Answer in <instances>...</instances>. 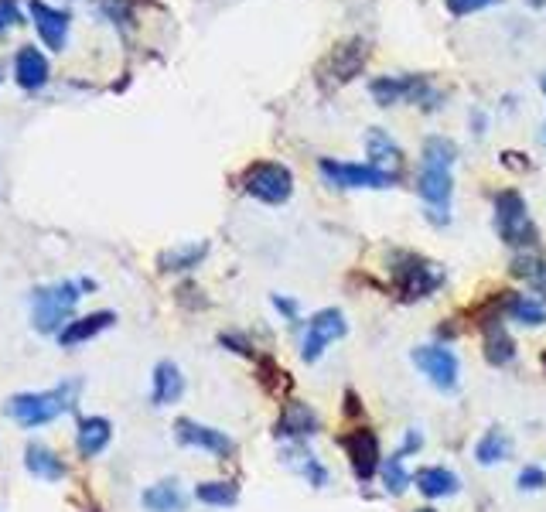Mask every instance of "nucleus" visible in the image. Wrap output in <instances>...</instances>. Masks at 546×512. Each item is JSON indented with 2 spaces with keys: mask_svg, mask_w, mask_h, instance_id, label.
Masks as SVG:
<instances>
[{
  "mask_svg": "<svg viewBox=\"0 0 546 512\" xmlns=\"http://www.w3.org/2000/svg\"><path fill=\"white\" fill-rule=\"evenodd\" d=\"M366 147H369V158L376 168H383V171H390V164L393 168H400L403 164V151H400V144L386 134V130H379V127H372L369 134H366Z\"/></svg>",
  "mask_w": 546,
  "mask_h": 512,
  "instance_id": "obj_23",
  "label": "nucleus"
},
{
  "mask_svg": "<svg viewBox=\"0 0 546 512\" xmlns=\"http://www.w3.org/2000/svg\"><path fill=\"white\" fill-rule=\"evenodd\" d=\"M93 287V280H62V284H48V287H35L31 294V315H35V328L41 335L62 332L69 325V315L79 301V291Z\"/></svg>",
  "mask_w": 546,
  "mask_h": 512,
  "instance_id": "obj_2",
  "label": "nucleus"
},
{
  "mask_svg": "<svg viewBox=\"0 0 546 512\" xmlns=\"http://www.w3.org/2000/svg\"><path fill=\"white\" fill-rule=\"evenodd\" d=\"M519 489H529V492H540V489H546V472L543 468H523L519 472Z\"/></svg>",
  "mask_w": 546,
  "mask_h": 512,
  "instance_id": "obj_33",
  "label": "nucleus"
},
{
  "mask_svg": "<svg viewBox=\"0 0 546 512\" xmlns=\"http://www.w3.org/2000/svg\"><path fill=\"white\" fill-rule=\"evenodd\" d=\"M147 512H181L185 509V492L178 489V482H157L144 495H140Z\"/></svg>",
  "mask_w": 546,
  "mask_h": 512,
  "instance_id": "obj_24",
  "label": "nucleus"
},
{
  "mask_svg": "<svg viewBox=\"0 0 546 512\" xmlns=\"http://www.w3.org/2000/svg\"><path fill=\"white\" fill-rule=\"evenodd\" d=\"M243 192L263 205H284L294 192V175L287 164L256 161L243 171Z\"/></svg>",
  "mask_w": 546,
  "mask_h": 512,
  "instance_id": "obj_4",
  "label": "nucleus"
},
{
  "mask_svg": "<svg viewBox=\"0 0 546 512\" xmlns=\"http://www.w3.org/2000/svg\"><path fill=\"white\" fill-rule=\"evenodd\" d=\"M485 355L492 366H509L516 359V342L506 335L499 318H488L485 321Z\"/></svg>",
  "mask_w": 546,
  "mask_h": 512,
  "instance_id": "obj_22",
  "label": "nucleus"
},
{
  "mask_svg": "<svg viewBox=\"0 0 546 512\" xmlns=\"http://www.w3.org/2000/svg\"><path fill=\"white\" fill-rule=\"evenodd\" d=\"M110 441H113V424L106 417H82L79 420L76 448L82 451V458H96V454H103Z\"/></svg>",
  "mask_w": 546,
  "mask_h": 512,
  "instance_id": "obj_17",
  "label": "nucleus"
},
{
  "mask_svg": "<svg viewBox=\"0 0 546 512\" xmlns=\"http://www.w3.org/2000/svg\"><path fill=\"white\" fill-rule=\"evenodd\" d=\"M366 41H359V38H352V41H345V45H338L335 52H332V76L335 82H349L359 76V69L366 65Z\"/></svg>",
  "mask_w": 546,
  "mask_h": 512,
  "instance_id": "obj_20",
  "label": "nucleus"
},
{
  "mask_svg": "<svg viewBox=\"0 0 546 512\" xmlns=\"http://www.w3.org/2000/svg\"><path fill=\"white\" fill-rule=\"evenodd\" d=\"M444 4H448V11L454 14V18H468V14L485 11V7L499 4V0H444Z\"/></svg>",
  "mask_w": 546,
  "mask_h": 512,
  "instance_id": "obj_31",
  "label": "nucleus"
},
{
  "mask_svg": "<svg viewBox=\"0 0 546 512\" xmlns=\"http://www.w3.org/2000/svg\"><path fill=\"white\" fill-rule=\"evenodd\" d=\"M14 72H18V86L28 89V93H35V89H41L48 82V59L38 52L35 45H24L18 52V59H14Z\"/></svg>",
  "mask_w": 546,
  "mask_h": 512,
  "instance_id": "obj_16",
  "label": "nucleus"
},
{
  "mask_svg": "<svg viewBox=\"0 0 546 512\" xmlns=\"http://www.w3.org/2000/svg\"><path fill=\"white\" fill-rule=\"evenodd\" d=\"M318 171L338 188H393L396 185L393 171H383V168H376V164H352V161L321 158Z\"/></svg>",
  "mask_w": 546,
  "mask_h": 512,
  "instance_id": "obj_6",
  "label": "nucleus"
},
{
  "mask_svg": "<svg viewBox=\"0 0 546 512\" xmlns=\"http://www.w3.org/2000/svg\"><path fill=\"white\" fill-rule=\"evenodd\" d=\"M113 321H117L113 311H93V315H86V318L69 321V325H65L62 332H59L62 349H76L79 342H89V338H96L99 332H106Z\"/></svg>",
  "mask_w": 546,
  "mask_h": 512,
  "instance_id": "obj_15",
  "label": "nucleus"
},
{
  "mask_svg": "<svg viewBox=\"0 0 546 512\" xmlns=\"http://www.w3.org/2000/svg\"><path fill=\"white\" fill-rule=\"evenodd\" d=\"M495 229H499L502 243L509 246H536V239H540L533 219H529L526 198L516 188L495 195Z\"/></svg>",
  "mask_w": 546,
  "mask_h": 512,
  "instance_id": "obj_3",
  "label": "nucleus"
},
{
  "mask_svg": "<svg viewBox=\"0 0 546 512\" xmlns=\"http://www.w3.org/2000/svg\"><path fill=\"white\" fill-rule=\"evenodd\" d=\"M205 256V246H181V250H171L161 256V270H188L195 267Z\"/></svg>",
  "mask_w": 546,
  "mask_h": 512,
  "instance_id": "obj_30",
  "label": "nucleus"
},
{
  "mask_svg": "<svg viewBox=\"0 0 546 512\" xmlns=\"http://www.w3.org/2000/svg\"><path fill=\"white\" fill-rule=\"evenodd\" d=\"M345 315L338 308H325L318 315H311L308 321V335H304V345H301V359L304 362H318L321 352L335 342V338L345 335Z\"/></svg>",
  "mask_w": 546,
  "mask_h": 512,
  "instance_id": "obj_9",
  "label": "nucleus"
},
{
  "mask_svg": "<svg viewBox=\"0 0 546 512\" xmlns=\"http://www.w3.org/2000/svg\"><path fill=\"white\" fill-rule=\"evenodd\" d=\"M420 444H424V437L417 431H407V441H403V451L400 454H410V451H420Z\"/></svg>",
  "mask_w": 546,
  "mask_h": 512,
  "instance_id": "obj_35",
  "label": "nucleus"
},
{
  "mask_svg": "<svg viewBox=\"0 0 546 512\" xmlns=\"http://www.w3.org/2000/svg\"><path fill=\"white\" fill-rule=\"evenodd\" d=\"M413 512H434V509H413Z\"/></svg>",
  "mask_w": 546,
  "mask_h": 512,
  "instance_id": "obj_36",
  "label": "nucleus"
},
{
  "mask_svg": "<svg viewBox=\"0 0 546 512\" xmlns=\"http://www.w3.org/2000/svg\"><path fill=\"white\" fill-rule=\"evenodd\" d=\"M151 379H154V390H151L154 407H171V403H178L181 393H185V376H181V369L171 359L157 362Z\"/></svg>",
  "mask_w": 546,
  "mask_h": 512,
  "instance_id": "obj_14",
  "label": "nucleus"
},
{
  "mask_svg": "<svg viewBox=\"0 0 546 512\" xmlns=\"http://www.w3.org/2000/svg\"><path fill=\"white\" fill-rule=\"evenodd\" d=\"M458 161V144L448 137H430L424 144V164H444V168H454Z\"/></svg>",
  "mask_w": 546,
  "mask_h": 512,
  "instance_id": "obj_29",
  "label": "nucleus"
},
{
  "mask_svg": "<svg viewBox=\"0 0 546 512\" xmlns=\"http://www.w3.org/2000/svg\"><path fill=\"white\" fill-rule=\"evenodd\" d=\"M342 451L349 458L352 472L359 482H369V478L379 475L383 468V454H379V437L369 427H355V431L342 434Z\"/></svg>",
  "mask_w": 546,
  "mask_h": 512,
  "instance_id": "obj_8",
  "label": "nucleus"
},
{
  "mask_svg": "<svg viewBox=\"0 0 546 512\" xmlns=\"http://www.w3.org/2000/svg\"><path fill=\"white\" fill-rule=\"evenodd\" d=\"M277 434H284V437H311V434H318V414H314L308 403L291 400L284 407V414H280V420H277Z\"/></svg>",
  "mask_w": 546,
  "mask_h": 512,
  "instance_id": "obj_19",
  "label": "nucleus"
},
{
  "mask_svg": "<svg viewBox=\"0 0 546 512\" xmlns=\"http://www.w3.org/2000/svg\"><path fill=\"white\" fill-rule=\"evenodd\" d=\"M502 311H506L512 321H519V325H533V328L546 325V308L540 301H533V297H526V294H512L509 291Z\"/></svg>",
  "mask_w": 546,
  "mask_h": 512,
  "instance_id": "obj_25",
  "label": "nucleus"
},
{
  "mask_svg": "<svg viewBox=\"0 0 546 512\" xmlns=\"http://www.w3.org/2000/svg\"><path fill=\"white\" fill-rule=\"evenodd\" d=\"M24 468L41 482H62L65 478V461L45 444H28L24 448Z\"/></svg>",
  "mask_w": 546,
  "mask_h": 512,
  "instance_id": "obj_18",
  "label": "nucleus"
},
{
  "mask_svg": "<svg viewBox=\"0 0 546 512\" xmlns=\"http://www.w3.org/2000/svg\"><path fill=\"white\" fill-rule=\"evenodd\" d=\"M417 192H420V198H424V202L430 205V209H444V212H448L451 192H454L451 168H444V164H424V161H420Z\"/></svg>",
  "mask_w": 546,
  "mask_h": 512,
  "instance_id": "obj_12",
  "label": "nucleus"
},
{
  "mask_svg": "<svg viewBox=\"0 0 546 512\" xmlns=\"http://www.w3.org/2000/svg\"><path fill=\"white\" fill-rule=\"evenodd\" d=\"M413 485H417L420 492L427 495V499H444V495H454L461 489L458 475L448 472V468L434 465V468H420L417 475H413Z\"/></svg>",
  "mask_w": 546,
  "mask_h": 512,
  "instance_id": "obj_21",
  "label": "nucleus"
},
{
  "mask_svg": "<svg viewBox=\"0 0 546 512\" xmlns=\"http://www.w3.org/2000/svg\"><path fill=\"white\" fill-rule=\"evenodd\" d=\"M28 11H31V21H35L41 41L48 48H65V38H69V11H59V7H48L41 0H28Z\"/></svg>",
  "mask_w": 546,
  "mask_h": 512,
  "instance_id": "obj_13",
  "label": "nucleus"
},
{
  "mask_svg": "<svg viewBox=\"0 0 546 512\" xmlns=\"http://www.w3.org/2000/svg\"><path fill=\"white\" fill-rule=\"evenodd\" d=\"M273 304H277V311H284L287 318L291 321H297V301H291V297H273Z\"/></svg>",
  "mask_w": 546,
  "mask_h": 512,
  "instance_id": "obj_34",
  "label": "nucleus"
},
{
  "mask_svg": "<svg viewBox=\"0 0 546 512\" xmlns=\"http://www.w3.org/2000/svg\"><path fill=\"white\" fill-rule=\"evenodd\" d=\"M509 454H512V441H509V434L502 431V427H492V431H485L482 441L475 444L478 465H499V461H506Z\"/></svg>",
  "mask_w": 546,
  "mask_h": 512,
  "instance_id": "obj_26",
  "label": "nucleus"
},
{
  "mask_svg": "<svg viewBox=\"0 0 546 512\" xmlns=\"http://www.w3.org/2000/svg\"><path fill=\"white\" fill-rule=\"evenodd\" d=\"M393 277H396V291L407 297V301L430 297L444 284V274L437 270V263H427L424 256L417 253H396Z\"/></svg>",
  "mask_w": 546,
  "mask_h": 512,
  "instance_id": "obj_5",
  "label": "nucleus"
},
{
  "mask_svg": "<svg viewBox=\"0 0 546 512\" xmlns=\"http://www.w3.org/2000/svg\"><path fill=\"white\" fill-rule=\"evenodd\" d=\"M18 24H24L21 11H18V0H0V38H4L11 28H18Z\"/></svg>",
  "mask_w": 546,
  "mask_h": 512,
  "instance_id": "obj_32",
  "label": "nucleus"
},
{
  "mask_svg": "<svg viewBox=\"0 0 546 512\" xmlns=\"http://www.w3.org/2000/svg\"><path fill=\"white\" fill-rule=\"evenodd\" d=\"M369 93L379 106H393L410 99V103H427L434 110L437 99H441L420 76H379L369 82Z\"/></svg>",
  "mask_w": 546,
  "mask_h": 512,
  "instance_id": "obj_7",
  "label": "nucleus"
},
{
  "mask_svg": "<svg viewBox=\"0 0 546 512\" xmlns=\"http://www.w3.org/2000/svg\"><path fill=\"white\" fill-rule=\"evenodd\" d=\"M413 366H417L437 390H454V386H458V355L444 349V345H420V349H413Z\"/></svg>",
  "mask_w": 546,
  "mask_h": 512,
  "instance_id": "obj_10",
  "label": "nucleus"
},
{
  "mask_svg": "<svg viewBox=\"0 0 546 512\" xmlns=\"http://www.w3.org/2000/svg\"><path fill=\"white\" fill-rule=\"evenodd\" d=\"M175 437H178V444H185V448H202V451L215 454V458L233 454V437H229L226 431L195 424V420H188V417H181L175 424Z\"/></svg>",
  "mask_w": 546,
  "mask_h": 512,
  "instance_id": "obj_11",
  "label": "nucleus"
},
{
  "mask_svg": "<svg viewBox=\"0 0 546 512\" xmlns=\"http://www.w3.org/2000/svg\"><path fill=\"white\" fill-rule=\"evenodd\" d=\"M543 93H546V76H543Z\"/></svg>",
  "mask_w": 546,
  "mask_h": 512,
  "instance_id": "obj_37",
  "label": "nucleus"
},
{
  "mask_svg": "<svg viewBox=\"0 0 546 512\" xmlns=\"http://www.w3.org/2000/svg\"><path fill=\"white\" fill-rule=\"evenodd\" d=\"M543 366H546V352H543Z\"/></svg>",
  "mask_w": 546,
  "mask_h": 512,
  "instance_id": "obj_38",
  "label": "nucleus"
},
{
  "mask_svg": "<svg viewBox=\"0 0 546 512\" xmlns=\"http://www.w3.org/2000/svg\"><path fill=\"white\" fill-rule=\"evenodd\" d=\"M379 475H383V485H386V492H390V495H403L413 482V478L407 475V468H403V454L400 451L390 454V458L383 461Z\"/></svg>",
  "mask_w": 546,
  "mask_h": 512,
  "instance_id": "obj_27",
  "label": "nucleus"
},
{
  "mask_svg": "<svg viewBox=\"0 0 546 512\" xmlns=\"http://www.w3.org/2000/svg\"><path fill=\"white\" fill-rule=\"evenodd\" d=\"M198 495V502H205V506H236V499H239V489L233 482H202L195 489Z\"/></svg>",
  "mask_w": 546,
  "mask_h": 512,
  "instance_id": "obj_28",
  "label": "nucleus"
},
{
  "mask_svg": "<svg viewBox=\"0 0 546 512\" xmlns=\"http://www.w3.org/2000/svg\"><path fill=\"white\" fill-rule=\"evenodd\" d=\"M82 390L79 379H65L55 390H38V393H18L7 400V414L18 420L21 427H45L52 420H59L62 414H69L72 403Z\"/></svg>",
  "mask_w": 546,
  "mask_h": 512,
  "instance_id": "obj_1",
  "label": "nucleus"
}]
</instances>
